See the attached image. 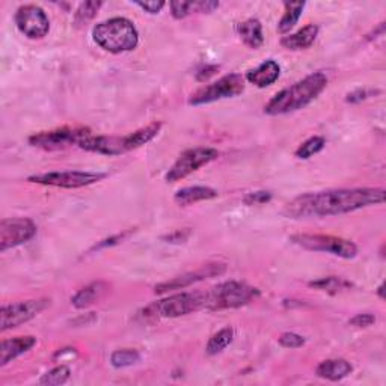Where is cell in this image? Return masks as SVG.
Returning <instances> with one entry per match:
<instances>
[{
	"mask_svg": "<svg viewBox=\"0 0 386 386\" xmlns=\"http://www.w3.org/2000/svg\"><path fill=\"white\" fill-rule=\"evenodd\" d=\"M246 79H244L239 73L227 74L222 79H219L215 84L204 86L198 89L195 93H192L189 98V104L192 106H203V104H210L224 98H232L237 97L244 91V85Z\"/></svg>",
	"mask_w": 386,
	"mask_h": 386,
	"instance_id": "7",
	"label": "cell"
},
{
	"mask_svg": "<svg viewBox=\"0 0 386 386\" xmlns=\"http://www.w3.org/2000/svg\"><path fill=\"white\" fill-rule=\"evenodd\" d=\"M37 224L29 217H6L0 222V252H6L32 240Z\"/></svg>",
	"mask_w": 386,
	"mask_h": 386,
	"instance_id": "12",
	"label": "cell"
},
{
	"mask_svg": "<svg viewBox=\"0 0 386 386\" xmlns=\"http://www.w3.org/2000/svg\"><path fill=\"white\" fill-rule=\"evenodd\" d=\"M225 271H227L225 264L210 263V264L203 266L201 268H198V271H195V272L184 273L181 276H177V278H172L171 280H166V283H161V284L156 285L154 287V293L156 295H165V293H169V291H174V290H184L187 287H191L192 284L201 283V280H204V279L224 275Z\"/></svg>",
	"mask_w": 386,
	"mask_h": 386,
	"instance_id": "14",
	"label": "cell"
},
{
	"mask_svg": "<svg viewBox=\"0 0 386 386\" xmlns=\"http://www.w3.org/2000/svg\"><path fill=\"white\" fill-rule=\"evenodd\" d=\"M79 147L85 151H89V153H97V154H104V156H120L124 154V144H123V137L118 136H93L89 135L85 137Z\"/></svg>",
	"mask_w": 386,
	"mask_h": 386,
	"instance_id": "15",
	"label": "cell"
},
{
	"mask_svg": "<svg viewBox=\"0 0 386 386\" xmlns=\"http://www.w3.org/2000/svg\"><path fill=\"white\" fill-rule=\"evenodd\" d=\"M92 135L89 128L85 127H62L50 132H40L29 137V144L35 148H41L44 151H57L72 145H77Z\"/></svg>",
	"mask_w": 386,
	"mask_h": 386,
	"instance_id": "9",
	"label": "cell"
},
{
	"mask_svg": "<svg viewBox=\"0 0 386 386\" xmlns=\"http://www.w3.org/2000/svg\"><path fill=\"white\" fill-rule=\"evenodd\" d=\"M272 200V193L266 192V191H260V192H252L244 196L243 203L246 205H261L266 204Z\"/></svg>",
	"mask_w": 386,
	"mask_h": 386,
	"instance_id": "33",
	"label": "cell"
},
{
	"mask_svg": "<svg viewBox=\"0 0 386 386\" xmlns=\"http://www.w3.org/2000/svg\"><path fill=\"white\" fill-rule=\"evenodd\" d=\"M291 242L307 251L332 254L344 260H352L358 255L356 244L343 237L324 236V234H296L291 236Z\"/></svg>",
	"mask_w": 386,
	"mask_h": 386,
	"instance_id": "6",
	"label": "cell"
},
{
	"mask_svg": "<svg viewBox=\"0 0 386 386\" xmlns=\"http://www.w3.org/2000/svg\"><path fill=\"white\" fill-rule=\"evenodd\" d=\"M327 86V77L324 73L317 72L296 81L268 101L264 106V113L278 116L307 108L310 103L317 98Z\"/></svg>",
	"mask_w": 386,
	"mask_h": 386,
	"instance_id": "2",
	"label": "cell"
},
{
	"mask_svg": "<svg viewBox=\"0 0 386 386\" xmlns=\"http://www.w3.org/2000/svg\"><path fill=\"white\" fill-rule=\"evenodd\" d=\"M352 371H353L352 364L346 359H327L320 362L317 370H315V374L322 379L338 382L347 378Z\"/></svg>",
	"mask_w": 386,
	"mask_h": 386,
	"instance_id": "19",
	"label": "cell"
},
{
	"mask_svg": "<svg viewBox=\"0 0 386 386\" xmlns=\"http://www.w3.org/2000/svg\"><path fill=\"white\" fill-rule=\"evenodd\" d=\"M135 5H137L139 8H142L145 13H148V14H159L160 11L165 8L166 4L160 2V0H159V2H156V0H154V2H135Z\"/></svg>",
	"mask_w": 386,
	"mask_h": 386,
	"instance_id": "35",
	"label": "cell"
},
{
	"mask_svg": "<svg viewBox=\"0 0 386 386\" xmlns=\"http://www.w3.org/2000/svg\"><path fill=\"white\" fill-rule=\"evenodd\" d=\"M234 340V329L229 326L224 327V329H220L219 332H216L212 338H210V341L207 343L205 352L210 356L219 355L220 352H224V350L232 343Z\"/></svg>",
	"mask_w": 386,
	"mask_h": 386,
	"instance_id": "26",
	"label": "cell"
},
{
	"mask_svg": "<svg viewBox=\"0 0 386 386\" xmlns=\"http://www.w3.org/2000/svg\"><path fill=\"white\" fill-rule=\"evenodd\" d=\"M219 157V151L210 147H198L186 149L184 153L180 154V157L175 160L171 169L165 175L166 183H177L186 177H189L191 174L198 171L200 168L208 165L213 160Z\"/></svg>",
	"mask_w": 386,
	"mask_h": 386,
	"instance_id": "8",
	"label": "cell"
},
{
	"mask_svg": "<svg viewBox=\"0 0 386 386\" xmlns=\"http://www.w3.org/2000/svg\"><path fill=\"white\" fill-rule=\"evenodd\" d=\"M217 72H219V67L217 65H205L204 68H201L200 72L196 73V80L198 81H205L210 77H213Z\"/></svg>",
	"mask_w": 386,
	"mask_h": 386,
	"instance_id": "38",
	"label": "cell"
},
{
	"mask_svg": "<svg viewBox=\"0 0 386 386\" xmlns=\"http://www.w3.org/2000/svg\"><path fill=\"white\" fill-rule=\"evenodd\" d=\"M383 287H385V285L382 284V285L378 288V295L380 296V299H383V297H385V296H383Z\"/></svg>",
	"mask_w": 386,
	"mask_h": 386,
	"instance_id": "40",
	"label": "cell"
},
{
	"mask_svg": "<svg viewBox=\"0 0 386 386\" xmlns=\"http://www.w3.org/2000/svg\"><path fill=\"white\" fill-rule=\"evenodd\" d=\"M17 29L29 40H41L50 30V20L38 5H23L16 13Z\"/></svg>",
	"mask_w": 386,
	"mask_h": 386,
	"instance_id": "13",
	"label": "cell"
},
{
	"mask_svg": "<svg viewBox=\"0 0 386 386\" xmlns=\"http://www.w3.org/2000/svg\"><path fill=\"white\" fill-rule=\"evenodd\" d=\"M140 361V355L137 350L133 348H123V350H115L110 355V364L115 368H125L132 367Z\"/></svg>",
	"mask_w": 386,
	"mask_h": 386,
	"instance_id": "27",
	"label": "cell"
},
{
	"mask_svg": "<svg viewBox=\"0 0 386 386\" xmlns=\"http://www.w3.org/2000/svg\"><path fill=\"white\" fill-rule=\"evenodd\" d=\"M217 198V191L212 189V187L205 186H193V187H184L174 195V201L178 205H192L201 201H208Z\"/></svg>",
	"mask_w": 386,
	"mask_h": 386,
	"instance_id": "20",
	"label": "cell"
},
{
	"mask_svg": "<svg viewBox=\"0 0 386 386\" xmlns=\"http://www.w3.org/2000/svg\"><path fill=\"white\" fill-rule=\"evenodd\" d=\"M205 291H184L149 303L140 311L144 319H175L204 310Z\"/></svg>",
	"mask_w": 386,
	"mask_h": 386,
	"instance_id": "4",
	"label": "cell"
},
{
	"mask_svg": "<svg viewBox=\"0 0 386 386\" xmlns=\"http://www.w3.org/2000/svg\"><path fill=\"white\" fill-rule=\"evenodd\" d=\"M171 14L174 18L181 20L193 13V2H171Z\"/></svg>",
	"mask_w": 386,
	"mask_h": 386,
	"instance_id": "32",
	"label": "cell"
},
{
	"mask_svg": "<svg viewBox=\"0 0 386 386\" xmlns=\"http://www.w3.org/2000/svg\"><path fill=\"white\" fill-rule=\"evenodd\" d=\"M239 35L242 41L246 44L251 49L256 50L260 49L264 42V35H263V25L260 20L249 18L243 21L239 25Z\"/></svg>",
	"mask_w": 386,
	"mask_h": 386,
	"instance_id": "22",
	"label": "cell"
},
{
	"mask_svg": "<svg viewBox=\"0 0 386 386\" xmlns=\"http://www.w3.org/2000/svg\"><path fill=\"white\" fill-rule=\"evenodd\" d=\"M108 177L103 172H85V171H62V172H45L40 175H32L28 178L29 183L62 187V189H80L91 184H96Z\"/></svg>",
	"mask_w": 386,
	"mask_h": 386,
	"instance_id": "10",
	"label": "cell"
},
{
	"mask_svg": "<svg viewBox=\"0 0 386 386\" xmlns=\"http://www.w3.org/2000/svg\"><path fill=\"white\" fill-rule=\"evenodd\" d=\"M130 232H132V231H125V232L118 234V236H113V237H109V239H106V240H103V242H100L98 244H96V246H93V249H103V248H108V246H113V244L123 242Z\"/></svg>",
	"mask_w": 386,
	"mask_h": 386,
	"instance_id": "37",
	"label": "cell"
},
{
	"mask_svg": "<svg viewBox=\"0 0 386 386\" xmlns=\"http://www.w3.org/2000/svg\"><path fill=\"white\" fill-rule=\"evenodd\" d=\"M103 6V2H84L80 4L74 13V23L77 26L86 25L93 17L97 16L98 9Z\"/></svg>",
	"mask_w": 386,
	"mask_h": 386,
	"instance_id": "30",
	"label": "cell"
},
{
	"mask_svg": "<svg viewBox=\"0 0 386 386\" xmlns=\"http://www.w3.org/2000/svg\"><path fill=\"white\" fill-rule=\"evenodd\" d=\"M385 195V189H380V187H358V189L305 193L290 201L284 208V215L291 219L346 215L370 205L383 204Z\"/></svg>",
	"mask_w": 386,
	"mask_h": 386,
	"instance_id": "1",
	"label": "cell"
},
{
	"mask_svg": "<svg viewBox=\"0 0 386 386\" xmlns=\"http://www.w3.org/2000/svg\"><path fill=\"white\" fill-rule=\"evenodd\" d=\"M326 145V139L322 136H312L310 139H307L305 142H303L297 149H296V157L307 160L310 157H312L314 154H319L320 151L324 148Z\"/></svg>",
	"mask_w": 386,
	"mask_h": 386,
	"instance_id": "28",
	"label": "cell"
},
{
	"mask_svg": "<svg viewBox=\"0 0 386 386\" xmlns=\"http://www.w3.org/2000/svg\"><path fill=\"white\" fill-rule=\"evenodd\" d=\"M278 343L285 348H299L305 344V338L295 332H284L278 338Z\"/></svg>",
	"mask_w": 386,
	"mask_h": 386,
	"instance_id": "31",
	"label": "cell"
},
{
	"mask_svg": "<svg viewBox=\"0 0 386 386\" xmlns=\"http://www.w3.org/2000/svg\"><path fill=\"white\" fill-rule=\"evenodd\" d=\"M191 236L189 229H183V231H175L171 236L163 237V240H166L168 243H184Z\"/></svg>",
	"mask_w": 386,
	"mask_h": 386,
	"instance_id": "39",
	"label": "cell"
},
{
	"mask_svg": "<svg viewBox=\"0 0 386 386\" xmlns=\"http://www.w3.org/2000/svg\"><path fill=\"white\" fill-rule=\"evenodd\" d=\"M305 2H285L284 4V16L278 23V30L279 33H287L295 28L296 23L299 21L303 9H305Z\"/></svg>",
	"mask_w": 386,
	"mask_h": 386,
	"instance_id": "24",
	"label": "cell"
},
{
	"mask_svg": "<svg viewBox=\"0 0 386 386\" xmlns=\"http://www.w3.org/2000/svg\"><path fill=\"white\" fill-rule=\"evenodd\" d=\"M69 376H72V370H69L67 365H59V367H55L50 371H47L41 378L40 383L45 386H59L68 382Z\"/></svg>",
	"mask_w": 386,
	"mask_h": 386,
	"instance_id": "29",
	"label": "cell"
},
{
	"mask_svg": "<svg viewBox=\"0 0 386 386\" xmlns=\"http://www.w3.org/2000/svg\"><path fill=\"white\" fill-rule=\"evenodd\" d=\"M373 91H367V89H356L353 92H350L347 93V97H346V101L347 103H361L362 100H367L370 96H373Z\"/></svg>",
	"mask_w": 386,
	"mask_h": 386,
	"instance_id": "36",
	"label": "cell"
},
{
	"mask_svg": "<svg viewBox=\"0 0 386 386\" xmlns=\"http://www.w3.org/2000/svg\"><path fill=\"white\" fill-rule=\"evenodd\" d=\"M35 344H37V338L32 335L16 336V338H9V340H4L2 344H0V367H5L11 361L25 355Z\"/></svg>",
	"mask_w": 386,
	"mask_h": 386,
	"instance_id": "16",
	"label": "cell"
},
{
	"mask_svg": "<svg viewBox=\"0 0 386 386\" xmlns=\"http://www.w3.org/2000/svg\"><path fill=\"white\" fill-rule=\"evenodd\" d=\"M92 38L103 50L118 55L136 49L139 32L133 21L124 17H113L93 26Z\"/></svg>",
	"mask_w": 386,
	"mask_h": 386,
	"instance_id": "3",
	"label": "cell"
},
{
	"mask_svg": "<svg viewBox=\"0 0 386 386\" xmlns=\"http://www.w3.org/2000/svg\"><path fill=\"white\" fill-rule=\"evenodd\" d=\"M310 287L320 291H326V293L329 295H338L341 293V291L352 287V284L340 276H327V278H320L317 280H311Z\"/></svg>",
	"mask_w": 386,
	"mask_h": 386,
	"instance_id": "25",
	"label": "cell"
},
{
	"mask_svg": "<svg viewBox=\"0 0 386 386\" xmlns=\"http://www.w3.org/2000/svg\"><path fill=\"white\" fill-rule=\"evenodd\" d=\"M106 284L104 283H92L89 285H86L85 288L79 290L77 293L74 295V297L72 299V303L77 308V310H85L88 307H91L92 303H96L103 295L104 291H106Z\"/></svg>",
	"mask_w": 386,
	"mask_h": 386,
	"instance_id": "23",
	"label": "cell"
},
{
	"mask_svg": "<svg viewBox=\"0 0 386 386\" xmlns=\"http://www.w3.org/2000/svg\"><path fill=\"white\" fill-rule=\"evenodd\" d=\"M160 130H161V123H151L130 135L123 136V144H124L125 153L127 151L137 149L142 145L151 142V140H153L159 135Z\"/></svg>",
	"mask_w": 386,
	"mask_h": 386,
	"instance_id": "21",
	"label": "cell"
},
{
	"mask_svg": "<svg viewBox=\"0 0 386 386\" xmlns=\"http://www.w3.org/2000/svg\"><path fill=\"white\" fill-rule=\"evenodd\" d=\"M317 35H319L317 25H307L300 30H297L295 33H290V35H287V37H284L283 40H280V45L291 52L305 50L314 44L315 38H317Z\"/></svg>",
	"mask_w": 386,
	"mask_h": 386,
	"instance_id": "18",
	"label": "cell"
},
{
	"mask_svg": "<svg viewBox=\"0 0 386 386\" xmlns=\"http://www.w3.org/2000/svg\"><path fill=\"white\" fill-rule=\"evenodd\" d=\"M279 76H280L279 64L273 59H267L256 68L249 69L244 79L256 88H267L273 85L279 79Z\"/></svg>",
	"mask_w": 386,
	"mask_h": 386,
	"instance_id": "17",
	"label": "cell"
},
{
	"mask_svg": "<svg viewBox=\"0 0 386 386\" xmlns=\"http://www.w3.org/2000/svg\"><path fill=\"white\" fill-rule=\"evenodd\" d=\"M374 323H376V317H374V315L370 314V312L356 314L355 317H352L348 320V324L355 326V327H368V326H371Z\"/></svg>",
	"mask_w": 386,
	"mask_h": 386,
	"instance_id": "34",
	"label": "cell"
},
{
	"mask_svg": "<svg viewBox=\"0 0 386 386\" xmlns=\"http://www.w3.org/2000/svg\"><path fill=\"white\" fill-rule=\"evenodd\" d=\"M49 307L50 299H30L4 305L2 312H0V317H2V320H0V331L6 332L25 324Z\"/></svg>",
	"mask_w": 386,
	"mask_h": 386,
	"instance_id": "11",
	"label": "cell"
},
{
	"mask_svg": "<svg viewBox=\"0 0 386 386\" xmlns=\"http://www.w3.org/2000/svg\"><path fill=\"white\" fill-rule=\"evenodd\" d=\"M260 296V290L251 287L239 280H227L213 288L205 291V305L207 311H222L234 310L248 305L249 302Z\"/></svg>",
	"mask_w": 386,
	"mask_h": 386,
	"instance_id": "5",
	"label": "cell"
}]
</instances>
